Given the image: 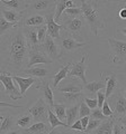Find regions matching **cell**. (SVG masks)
<instances>
[{"label": "cell", "mask_w": 126, "mask_h": 134, "mask_svg": "<svg viewBox=\"0 0 126 134\" xmlns=\"http://www.w3.org/2000/svg\"><path fill=\"white\" fill-rule=\"evenodd\" d=\"M52 130L51 124L46 122H35L31 127L25 130L26 134H46Z\"/></svg>", "instance_id": "cb8c5ba5"}, {"label": "cell", "mask_w": 126, "mask_h": 134, "mask_svg": "<svg viewBox=\"0 0 126 134\" xmlns=\"http://www.w3.org/2000/svg\"><path fill=\"white\" fill-rule=\"evenodd\" d=\"M0 105H1V108L6 107V106H9V107H16V108H23V106H22V105H12V104L6 103V102H1V103H0Z\"/></svg>", "instance_id": "c3c4849f"}, {"label": "cell", "mask_w": 126, "mask_h": 134, "mask_svg": "<svg viewBox=\"0 0 126 134\" xmlns=\"http://www.w3.org/2000/svg\"><path fill=\"white\" fill-rule=\"evenodd\" d=\"M16 119H17V117H15L11 114H6V115L0 116V122H1L0 131H1V134H6L7 132L11 131V130H14L16 126H17Z\"/></svg>", "instance_id": "7402d4cb"}, {"label": "cell", "mask_w": 126, "mask_h": 134, "mask_svg": "<svg viewBox=\"0 0 126 134\" xmlns=\"http://www.w3.org/2000/svg\"><path fill=\"white\" fill-rule=\"evenodd\" d=\"M49 123L51 124L52 129H55L57 126H64L65 129L69 127L68 124H66L65 122H62V121L55 115V113L53 112L52 108H50V110H49Z\"/></svg>", "instance_id": "4dcf8cb0"}, {"label": "cell", "mask_w": 126, "mask_h": 134, "mask_svg": "<svg viewBox=\"0 0 126 134\" xmlns=\"http://www.w3.org/2000/svg\"><path fill=\"white\" fill-rule=\"evenodd\" d=\"M80 6L91 32L95 36H99V31L106 28V19L100 10V3L94 0H81Z\"/></svg>", "instance_id": "7a4b0ae2"}, {"label": "cell", "mask_w": 126, "mask_h": 134, "mask_svg": "<svg viewBox=\"0 0 126 134\" xmlns=\"http://www.w3.org/2000/svg\"><path fill=\"white\" fill-rule=\"evenodd\" d=\"M118 17L122 20H126V7H122L118 11Z\"/></svg>", "instance_id": "7dc6e473"}, {"label": "cell", "mask_w": 126, "mask_h": 134, "mask_svg": "<svg viewBox=\"0 0 126 134\" xmlns=\"http://www.w3.org/2000/svg\"><path fill=\"white\" fill-rule=\"evenodd\" d=\"M83 100L87 103V105L89 106L91 110H95V108H97L98 107V99H97V96L94 98H89V97H83Z\"/></svg>", "instance_id": "60d3db41"}, {"label": "cell", "mask_w": 126, "mask_h": 134, "mask_svg": "<svg viewBox=\"0 0 126 134\" xmlns=\"http://www.w3.org/2000/svg\"><path fill=\"white\" fill-rule=\"evenodd\" d=\"M16 123H17V126L23 129V130H27L28 127H31L33 124H34V119H33L32 114L28 111H26V113L24 114H20L17 116L16 119Z\"/></svg>", "instance_id": "4316f807"}, {"label": "cell", "mask_w": 126, "mask_h": 134, "mask_svg": "<svg viewBox=\"0 0 126 134\" xmlns=\"http://www.w3.org/2000/svg\"><path fill=\"white\" fill-rule=\"evenodd\" d=\"M97 99H98V108H100L101 110L103 108V105H104V103H105V100L107 99V97H106V93L101 90V91H99L98 93H97Z\"/></svg>", "instance_id": "b9f144b4"}, {"label": "cell", "mask_w": 126, "mask_h": 134, "mask_svg": "<svg viewBox=\"0 0 126 134\" xmlns=\"http://www.w3.org/2000/svg\"><path fill=\"white\" fill-rule=\"evenodd\" d=\"M118 31L126 36V27H120V28H118Z\"/></svg>", "instance_id": "db71d44e"}, {"label": "cell", "mask_w": 126, "mask_h": 134, "mask_svg": "<svg viewBox=\"0 0 126 134\" xmlns=\"http://www.w3.org/2000/svg\"><path fill=\"white\" fill-rule=\"evenodd\" d=\"M114 134H126V130L122 126V124L118 122V120L115 121L114 124Z\"/></svg>", "instance_id": "7bdbcfd3"}, {"label": "cell", "mask_w": 126, "mask_h": 134, "mask_svg": "<svg viewBox=\"0 0 126 134\" xmlns=\"http://www.w3.org/2000/svg\"><path fill=\"white\" fill-rule=\"evenodd\" d=\"M80 120H81L83 130H85V132H86V129H87L88 124H89V121H90V116H85V117H82V119H80Z\"/></svg>", "instance_id": "bcb514c9"}, {"label": "cell", "mask_w": 126, "mask_h": 134, "mask_svg": "<svg viewBox=\"0 0 126 134\" xmlns=\"http://www.w3.org/2000/svg\"><path fill=\"white\" fill-rule=\"evenodd\" d=\"M24 75H28V76L35 77L37 79H41V81H45V79H50L53 75H51V70H50L46 66H42V65H35L33 67H29L23 70Z\"/></svg>", "instance_id": "4fadbf2b"}, {"label": "cell", "mask_w": 126, "mask_h": 134, "mask_svg": "<svg viewBox=\"0 0 126 134\" xmlns=\"http://www.w3.org/2000/svg\"><path fill=\"white\" fill-rule=\"evenodd\" d=\"M62 25L64 26V30L69 34L70 36H72L79 41H82V29L85 27L86 19L83 16L80 17H69L66 16L65 19H62Z\"/></svg>", "instance_id": "3957f363"}, {"label": "cell", "mask_w": 126, "mask_h": 134, "mask_svg": "<svg viewBox=\"0 0 126 134\" xmlns=\"http://www.w3.org/2000/svg\"><path fill=\"white\" fill-rule=\"evenodd\" d=\"M45 24H46L45 15H40V14L26 17V18H24L22 23L23 26H26V27H38Z\"/></svg>", "instance_id": "603a6c76"}, {"label": "cell", "mask_w": 126, "mask_h": 134, "mask_svg": "<svg viewBox=\"0 0 126 134\" xmlns=\"http://www.w3.org/2000/svg\"><path fill=\"white\" fill-rule=\"evenodd\" d=\"M106 88V82L105 79L101 77L99 81H92L82 85V91L86 94H90V95H97L99 91Z\"/></svg>", "instance_id": "44dd1931"}, {"label": "cell", "mask_w": 126, "mask_h": 134, "mask_svg": "<svg viewBox=\"0 0 126 134\" xmlns=\"http://www.w3.org/2000/svg\"><path fill=\"white\" fill-rule=\"evenodd\" d=\"M54 16H55V12H51V14L45 15V19H46V26H47V35L57 40L61 38L60 31L62 29H64V26L62 24L56 23L55 19H54Z\"/></svg>", "instance_id": "5bb4252c"}, {"label": "cell", "mask_w": 126, "mask_h": 134, "mask_svg": "<svg viewBox=\"0 0 126 134\" xmlns=\"http://www.w3.org/2000/svg\"><path fill=\"white\" fill-rule=\"evenodd\" d=\"M103 121H100V120H94V119H90L89 121V124H88V126L86 129V132L88 133H91V132H95L96 130H97L99 126H100V124H101Z\"/></svg>", "instance_id": "74e56055"}, {"label": "cell", "mask_w": 126, "mask_h": 134, "mask_svg": "<svg viewBox=\"0 0 126 134\" xmlns=\"http://www.w3.org/2000/svg\"><path fill=\"white\" fill-rule=\"evenodd\" d=\"M36 90L42 91L43 93V98L45 99L46 104L50 106V108H53V106L55 105L54 102V94L51 87V79H45V81L38 82V85L36 86Z\"/></svg>", "instance_id": "2e32d148"}, {"label": "cell", "mask_w": 126, "mask_h": 134, "mask_svg": "<svg viewBox=\"0 0 126 134\" xmlns=\"http://www.w3.org/2000/svg\"><path fill=\"white\" fill-rule=\"evenodd\" d=\"M38 49H41L44 54H46L51 59L54 60H60L62 55V52H61V48L56 43H55V39L52 38L51 36H49L45 38V40L43 41L42 44H40L38 46Z\"/></svg>", "instance_id": "9c48e42d"}, {"label": "cell", "mask_w": 126, "mask_h": 134, "mask_svg": "<svg viewBox=\"0 0 126 134\" xmlns=\"http://www.w3.org/2000/svg\"><path fill=\"white\" fill-rule=\"evenodd\" d=\"M23 32L28 41L31 49H37L40 46L38 35H37V27H26L23 26Z\"/></svg>", "instance_id": "ffe728a7"}, {"label": "cell", "mask_w": 126, "mask_h": 134, "mask_svg": "<svg viewBox=\"0 0 126 134\" xmlns=\"http://www.w3.org/2000/svg\"><path fill=\"white\" fill-rule=\"evenodd\" d=\"M53 112L55 113V115L60 119L62 122H65L66 123V106L65 104L63 103H57L53 106Z\"/></svg>", "instance_id": "1f68e13d"}, {"label": "cell", "mask_w": 126, "mask_h": 134, "mask_svg": "<svg viewBox=\"0 0 126 134\" xmlns=\"http://www.w3.org/2000/svg\"><path fill=\"white\" fill-rule=\"evenodd\" d=\"M63 14H65L66 16H69V17H80V16H83L81 6L80 7H75V8H68V9L64 10Z\"/></svg>", "instance_id": "d590c367"}, {"label": "cell", "mask_w": 126, "mask_h": 134, "mask_svg": "<svg viewBox=\"0 0 126 134\" xmlns=\"http://www.w3.org/2000/svg\"><path fill=\"white\" fill-rule=\"evenodd\" d=\"M91 108L87 105V103L85 100H81L80 105H79V119H82L85 116H90L91 115Z\"/></svg>", "instance_id": "e575fe53"}, {"label": "cell", "mask_w": 126, "mask_h": 134, "mask_svg": "<svg viewBox=\"0 0 126 134\" xmlns=\"http://www.w3.org/2000/svg\"><path fill=\"white\" fill-rule=\"evenodd\" d=\"M56 90L61 93H79L82 92V86L75 82H68L60 84Z\"/></svg>", "instance_id": "f1b7e54d"}, {"label": "cell", "mask_w": 126, "mask_h": 134, "mask_svg": "<svg viewBox=\"0 0 126 134\" xmlns=\"http://www.w3.org/2000/svg\"><path fill=\"white\" fill-rule=\"evenodd\" d=\"M108 44L112 48L109 60L114 65H124L126 63V41L116 39L114 37H109Z\"/></svg>", "instance_id": "277c9868"}, {"label": "cell", "mask_w": 126, "mask_h": 134, "mask_svg": "<svg viewBox=\"0 0 126 134\" xmlns=\"http://www.w3.org/2000/svg\"><path fill=\"white\" fill-rule=\"evenodd\" d=\"M79 105H80V103L73 104V105H69L68 107H66V124H68L69 127H71V125L78 120V117H79Z\"/></svg>", "instance_id": "83f0119b"}, {"label": "cell", "mask_w": 126, "mask_h": 134, "mask_svg": "<svg viewBox=\"0 0 126 134\" xmlns=\"http://www.w3.org/2000/svg\"><path fill=\"white\" fill-rule=\"evenodd\" d=\"M90 119H94V120H100V121H105V120L109 119V117L105 116V115H104V113H103V111L100 110V108H98V107H97V108H95V110H92V111H91Z\"/></svg>", "instance_id": "f35d334b"}, {"label": "cell", "mask_w": 126, "mask_h": 134, "mask_svg": "<svg viewBox=\"0 0 126 134\" xmlns=\"http://www.w3.org/2000/svg\"><path fill=\"white\" fill-rule=\"evenodd\" d=\"M100 76L106 82L105 93H106V97L108 99L113 94L120 90L119 88V79L117 78V75L113 72H101L100 73Z\"/></svg>", "instance_id": "7c38bea8"}, {"label": "cell", "mask_w": 126, "mask_h": 134, "mask_svg": "<svg viewBox=\"0 0 126 134\" xmlns=\"http://www.w3.org/2000/svg\"><path fill=\"white\" fill-rule=\"evenodd\" d=\"M101 111H103V113H104V115H105V116H107V117H114V112H113L110 105H109L108 99L105 100V103H104V105H103Z\"/></svg>", "instance_id": "ab89813d"}, {"label": "cell", "mask_w": 126, "mask_h": 134, "mask_svg": "<svg viewBox=\"0 0 126 134\" xmlns=\"http://www.w3.org/2000/svg\"><path fill=\"white\" fill-rule=\"evenodd\" d=\"M19 25H22V24L10 23V21H8L5 17L1 16V17H0V35H1V36L6 35L7 32H9L11 29L16 28L17 26H19Z\"/></svg>", "instance_id": "f546056e"}, {"label": "cell", "mask_w": 126, "mask_h": 134, "mask_svg": "<svg viewBox=\"0 0 126 134\" xmlns=\"http://www.w3.org/2000/svg\"><path fill=\"white\" fill-rule=\"evenodd\" d=\"M49 110L50 106L43 97L38 98L31 107L27 108L34 119V122H49Z\"/></svg>", "instance_id": "8992f818"}, {"label": "cell", "mask_w": 126, "mask_h": 134, "mask_svg": "<svg viewBox=\"0 0 126 134\" xmlns=\"http://www.w3.org/2000/svg\"><path fill=\"white\" fill-rule=\"evenodd\" d=\"M0 2L2 3L3 7L9 8V9H14L17 11H23L24 9H22L23 3L20 0H0Z\"/></svg>", "instance_id": "d6a6232c"}, {"label": "cell", "mask_w": 126, "mask_h": 134, "mask_svg": "<svg viewBox=\"0 0 126 134\" xmlns=\"http://www.w3.org/2000/svg\"><path fill=\"white\" fill-rule=\"evenodd\" d=\"M98 3H109V2H115V3H125L123 0H94Z\"/></svg>", "instance_id": "f6af8a7d"}, {"label": "cell", "mask_w": 126, "mask_h": 134, "mask_svg": "<svg viewBox=\"0 0 126 134\" xmlns=\"http://www.w3.org/2000/svg\"><path fill=\"white\" fill-rule=\"evenodd\" d=\"M116 119L115 117H109L101 122L100 126L94 132L95 134H114V124Z\"/></svg>", "instance_id": "484cf974"}, {"label": "cell", "mask_w": 126, "mask_h": 134, "mask_svg": "<svg viewBox=\"0 0 126 134\" xmlns=\"http://www.w3.org/2000/svg\"><path fill=\"white\" fill-rule=\"evenodd\" d=\"M61 134H80L78 131H74V130L68 127L65 131H61Z\"/></svg>", "instance_id": "f907efd6"}, {"label": "cell", "mask_w": 126, "mask_h": 134, "mask_svg": "<svg viewBox=\"0 0 126 134\" xmlns=\"http://www.w3.org/2000/svg\"><path fill=\"white\" fill-rule=\"evenodd\" d=\"M83 97H85V95H83L82 92H79V93H63L62 97L57 100V103H68L70 105H73V103H80Z\"/></svg>", "instance_id": "d4e9b609"}, {"label": "cell", "mask_w": 126, "mask_h": 134, "mask_svg": "<svg viewBox=\"0 0 126 134\" xmlns=\"http://www.w3.org/2000/svg\"><path fill=\"white\" fill-rule=\"evenodd\" d=\"M88 60H89V55L86 53L78 63H73L70 68V72L68 77L70 78H79L85 85L87 84V78H86V72H87V66H88Z\"/></svg>", "instance_id": "ba28073f"}, {"label": "cell", "mask_w": 126, "mask_h": 134, "mask_svg": "<svg viewBox=\"0 0 126 134\" xmlns=\"http://www.w3.org/2000/svg\"><path fill=\"white\" fill-rule=\"evenodd\" d=\"M87 45H89V43H87V41H79L75 38H73L72 36H70L69 34L66 37L60 38V48H61L62 55L68 53H74L78 49H81Z\"/></svg>", "instance_id": "8fae6325"}, {"label": "cell", "mask_w": 126, "mask_h": 134, "mask_svg": "<svg viewBox=\"0 0 126 134\" xmlns=\"http://www.w3.org/2000/svg\"><path fill=\"white\" fill-rule=\"evenodd\" d=\"M70 129L74 130V131H78V132H85L83 126H82V123H81V120H77L72 125H71Z\"/></svg>", "instance_id": "ee69618b"}, {"label": "cell", "mask_w": 126, "mask_h": 134, "mask_svg": "<svg viewBox=\"0 0 126 134\" xmlns=\"http://www.w3.org/2000/svg\"><path fill=\"white\" fill-rule=\"evenodd\" d=\"M56 9V0H33L29 5L25 8V11H33L42 15L55 12Z\"/></svg>", "instance_id": "52a82bcc"}, {"label": "cell", "mask_w": 126, "mask_h": 134, "mask_svg": "<svg viewBox=\"0 0 126 134\" xmlns=\"http://www.w3.org/2000/svg\"><path fill=\"white\" fill-rule=\"evenodd\" d=\"M53 60L50 58L46 54H44L41 49H31V53H29V60H28V65L27 68L29 67H33L35 65H41V64H52Z\"/></svg>", "instance_id": "9a60e30c"}, {"label": "cell", "mask_w": 126, "mask_h": 134, "mask_svg": "<svg viewBox=\"0 0 126 134\" xmlns=\"http://www.w3.org/2000/svg\"><path fill=\"white\" fill-rule=\"evenodd\" d=\"M65 9H66V0H56V9H55V16H54V19H55L56 23L61 21V16L63 15Z\"/></svg>", "instance_id": "836d02e7"}, {"label": "cell", "mask_w": 126, "mask_h": 134, "mask_svg": "<svg viewBox=\"0 0 126 134\" xmlns=\"http://www.w3.org/2000/svg\"><path fill=\"white\" fill-rule=\"evenodd\" d=\"M37 35H38L40 44H42L45 40L46 37H47V26H46V24L37 27Z\"/></svg>", "instance_id": "8d00e7d4"}, {"label": "cell", "mask_w": 126, "mask_h": 134, "mask_svg": "<svg viewBox=\"0 0 126 134\" xmlns=\"http://www.w3.org/2000/svg\"><path fill=\"white\" fill-rule=\"evenodd\" d=\"M120 92H122V94H123L125 97H126V86H124L123 88H120Z\"/></svg>", "instance_id": "11a10c76"}, {"label": "cell", "mask_w": 126, "mask_h": 134, "mask_svg": "<svg viewBox=\"0 0 126 134\" xmlns=\"http://www.w3.org/2000/svg\"><path fill=\"white\" fill-rule=\"evenodd\" d=\"M1 16L5 17V18L10 23H15V24H22L23 20L25 18V12L23 11H17L14 9H9V8L6 7H1Z\"/></svg>", "instance_id": "d6986e66"}, {"label": "cell", "mask_w": 126, "mask_h": 134, "mask_svg": "<svg viewBox=\"0 0 126 134\" xmlns=\"http://www.w3.org/2000/svg\"><path fill=\"white\" fill-rule=\"evenodd\" d=\"M0 81L3 86V93L8 95L12 100H17L23 97L20 90H18V84L12 78V75L10 73L1 72L0 73Z\"/></svg>", "instance_id": "5b68a950"}, {"label": "cell", "mask_w": 126, "mask_h": 134, "mask_svg": "<svg viewBox=\"0 0 126 134\" xmlns=\"http://www.w3.org/2000/svg\"><path fill=\"white\" fill-rule=\"evenodd\" d=\"M118 122L122 124V126L126 130V115L123 116V117H120V119H118Z\"/></svg>", "instance_id": "816d5d0a"}, {"label": "cell", "mask_w": 126, "mask_h": 134, "mask_svg": "<svg viewBox=\"0 0 126 134\" xmlns=\"http://www.w3.org/2000/svg\"><path fill=\"white\" fill-rule=\"evenodd\" d=\"M80 134H90V133H88V132H80Z\"/></svg>", "instance_id": "6f0895ef"}, {"label": "cell", "mask_w": 126, "mask_h": 134, "mask_svg": "<svg viewBox=\"0 0 126 134\" xmlns=\"http://www.w3.org/2000/svg\"><path fill=\"white\" fill-rule=\"evenodd\" d=\"M31 47L23 32V25L1 36V67L2 72L22 74L27 68Z\"/></svg>", "instance_id": "6da1fadb"}, {"label": "cell", "mask_w": 126, "mask_h": 134, "mask_svg": "<svg viewBox=\"0 0 126 134\" xmlns=\"http://www.w3.org/2000/svg\"><path fill=\"white\" fill-rule=\"evenodd\" d=\"M12 78H14L15 81H16V83L18 84V87H19V90H20V93H22L23 97L26 96V92H27V90L29 88V87H31L33 84H35V83L38 82V79L35 78V77H32V76H29V77H23V76L17 75V74L12 75Z\"/></svg>", "instance_id": "e0dca14e"}, {"label": "cell", "mask_w": 126, "mask_h": 134, "mask_svg": "<svg viewBox=\"0 0 126 134\" xmlns=\"http://www.w3.org/2000/svg\"><path fill=\"white\" fill-rule=\"evenodd\" d=\"M72 64H73V63H71V62L66 63L65 65L63 64L62 67H61V69L51 77V86L53 87L54 90H56L57 87H59L61 81H63V79H65L66 77H68L69 72H70V68H71V66H72Z\"/></svg>", "instance_id": "ac0fdd59"}, {"label": "cell", "mask_w": 126, "mask_h": 134, "mask_svg": "<svg viewBox=\"0 0 126 134\" xmlns=\"http://www.w3.org/2000/svg\"><path fill=\"white\" fill-rule=\"evenodd\" d=\"M108 102L112 103L114 117L116 120H118L120 117L126 115V97L122 94L120 90L113 94L108 98Z\"/></svg>", "instance_id": "30bf717a"}, {"label": "cell", "mask_w": 126, "mask_h": 134, "mask_svg": "<svg viewBox=\"0 0 126 134\" xmlns=\"http://www.w3.org/2000/svg\"><path fill=\"white\" fill-rule=\"evenodd\" d=\"M46 134H61V131H59V130L55 127V129H52L51 131H50L49 133H46Z\"/></svg>", "instance_id": "f5cc1de1"}, {"label": "cell", "mask_w": 126, "mask_h": 134, "mask_svg": "<svg viewBox=\"0 0 126 134\" xmlns=\"http://www.w3.org/2000/svg\"><path fill=\"white\" fill-rule=\"evenodd\" d=\"M6 134H26V132H25V130H11V131L9 132H7Z\"/></svg>", "instance_id": "681fc988"}, {"label": "cell", "mask_w": 126, "mask_h": 134, "mask_svg": "<svg viewBox=\"0 0 126 134\" xmlns=\"http://www.w3.org/2000/svg\"><path fill=\"white\" fill-rule=\"evenodd\" d=\"M32 1H33V0H24V3H25V6H26V7H27V6H28V5H29V3H31V2H32Z\"/></svg>", "instance_id": "9f6ffc18"}]
</instances>
